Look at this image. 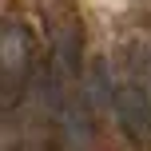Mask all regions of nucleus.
<instances>
[{
	"mask_svg": "<svg viewBox=\"0 0 151 151\" xmlns=\"http://www.w3.org/2000/svg\"><path fill=\"white\" fill-rule=\"evenodd\" d=\"M111 88H115L111 104H115V115H119L123 131L135 135V139H151V99H147V91L135 80H119Z\"/></svg>",
	"mask_w": 151,
	"mask_h": 151,
	"instance_id": "obj_1",
	"label": "nucleus"
}]
</instances>
